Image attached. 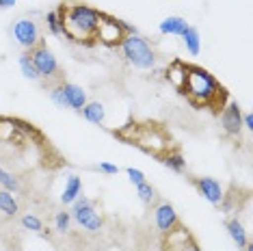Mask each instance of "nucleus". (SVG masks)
Here are the masks:
<instances>
[{"instance_id":"nucleus-17","label":"nucleus","mask_w":253,"mask_h":251,"mask_svg":"<svg viewBox=\"0 0 253 251\" xmlns=\"http://www.w3.org/2000/svg\"><path fill=\"white\" fill-rule=\"evenodd\" d=\"M80 193H83V180L78 175H70L65 180V188H63V195H61V202L65 206H72V202L76 199Z\"/></svg>"},{"instance_id":"nucleus-21","label":"nucleus","mask_w":253,"mask_h":251,"mask_svg":"<svg viewBox=\"0 0 253 251\" xmlns=\"http://www.w3.org/2000/svg\"><path fill=\"white\" fill-rule=\"evenodd\" d=\"M0 212L4 216H15L20 212V206H18V199L13 197V193L9 191H0Z\"/></svg>"},{"instance_id":"nucleus-26","label":"nucleus","mask_w":253,"mask_h":251,"mask_svg":"<svg viewBox=\"0 0 253 251\" xmlns=\"http://www.w3.org/2000/svg\"><path fill=\"white\" fill-rule=\"evenodd\" d=\"M54 227L56 232L61 234H67L72 227V212H65V210H61V212L54 214Z\"/></svg>"},{"instance_id":"nucleus-8","label":"nucleus","mask_w":253,"mask_h":251,"mask_svg":"<svg viewBox=\"0 0 253 251\" xmlns=\"http://www.w3.org/2000/svg\"><path fill=\"white\" fill-rule=\"evenodd\" d=\"M221 126L223 132L227 136H234V139H240V132H243V111L236 102H227L221 111Z\"/></svg>"},{"instance_id":"nucleus-28","label":"nucleus","mask_w":253,"mask_h":251,"mask_svg":"<svg viewBox=\"0 0 253 251\" xmlns=\"http://www.w3.org/2000/svg\"><path fill=\"white\" fill-rule=\"evenodd\" d=\"M22 227L28 230V232H42L43 230V223H42V219H39V216L28 212V214L22 216Z\"/></svg>"},{"instance_id":"nucleus-29","label":"nucleus","mask_w":253,"mask_h":251,"mask_svg":"<svg viewBox=\"0 0 253 251\" xmlns=\"http://www.w3.org/2000/svg\"><path fill=\"white\" fill-rule=\"evenodd\" d=\"M126 175H128V180H130L134 186H139V184H143V182H147V180H145V173H143L141 169H134V167H128V169H126Z\"/></svg>"},{"instance_id":"nucleus-36","label":"nucleus","mask_w":253,"mask_h":251,"mask_svg":"<svg viewBox=\"0 0 253 251\" xmlns=\"http://www.w3.org/2000/svg\"><path fill=\"white\" fill-rule=\"evenodd\" d=\"M0 143H2V139H0Z\"/></svg>"},{"instance_id":"nucleus-5","label":"nucleus","mask_w":253,"mask_h":251,"mask_svg":"<svg viewBox=\"0 0 253 251\" xmlns=\"http://www.w3.org/2000/svg\"><path fill=\"white\" fill-rule=\"evenodd\" d=\"M31 59L35 63L37 72H39V78H56L61 74V67H59V61H56L54 52L43 43V39L39 42L35 48L31 50Z\"/></svg>"},{"instance_id":"nucleus-24","label":"nucleus","mask_w":253,"mask_h":251,"mask_svg":"<svg viewBox=\"0 0 253 251\" xmlns=\"http://www.w3.org/2000/svg\"><path fill=\"white\" fill-rule=\"evenodd\" d=\"M0 186H2L4 191H9V193H20L22 191L20 180L15 178L13 173H9L7 169H2V167H0Z\"/></svg>"},{"instance_id":"nucleus-30","label":"nucleus","mask_w":253,"mask_h":251,"mask_svg":"<svg viewBox=\"0 0 253 251\" xmlns=\"http://www.w3.org/2000/svg\"><path fill=\"white\" fill-rule=\"evenodd\" d=\"M97 169H100L102 173H106V175H117L119 173V167L117 165H113V163H100L97 165Z\"/></svg>"},{"instance_id":"nucleus-20","label":"nucleus","mask_w":253,"mask_h":251,"mask_svg":"<svg viewBox=\"0 0 253 251\" xmlns=\"http://www.w3.org/2000/svg\"><path fill=\"white\" fill-rule=\"evenodd\" d=\"M182 42H184V45H186V52L188 54H193V56L199 54V50H201V37H199V31L195 26H188L186 31L182 33Z\"/></svg>"},{"instance_id":"nucleus-16","label":"nucleus","mask_w":253,"mask_h":251,"mask_svg":"<svg viewBox=\"0 0 253 251\" xmlns=\"http://www.w3.org/2000/svg\"><path fill=\"white\" fill-rule=\"evenodd\" d=\"M80 113H83V117L87 119L89 124H95V126H102L106 119V108L102 102H87Z\"/></svg>"},{"instance_id":"nucleus-31","label":"nucleus","mask_w":253,"mask_h":251,"mask_svg":"<svg viewBox=\"0 0 253 251\" xmlns=\"http://www.w3.org/2000/svg\"><path fill=\"white\" fill-rule=\"evenodd\" d=\"M177 251H201V249H199L197 241H195V238H191V241H188V243H184V245H182V247L177 249Z\"/></svg>"},{"instance_id":"nucleus-19","label":"nucleus","mask_w":253,"mask_h":251,"mask_svg":"<svg viewBox=\"0 0 253 251\" xmlns=\"http://www.w3.org/2000/svg\"><path fill=\"white\" fill-rule=\"evenodd\" d=\"M160 163H163L165 167H169L171 171H175V173H182V171L186 169V161H184L182 152H177V150L163 152L160 154Z\"/></svg>"},{"instance_id":"nucleus-10","label":"nucleus","mask_w":253,"mask_h":251,"mask_svg":"<svg viewBox=\"0 0 253 251\" xmlns=\"http://www.w3.org/2000/svg\"><path fill=\"white\" fill-rule=\"evenodd\" d=\"M74 221L83 227L84 232L89 234H95L102 230V225H104V216L97 212L95 206H89V208H83V210H76V212H72Z\"/></svg>"},{"instance_id":"nucleus-15","label":"nucleus","mask_w":253,"mask_h":251,"mask_svg":"<svg viewBox=\"0 0 253 251\" xmlns=\"http://www.w3.org/2000/svg\"><path fill=\"white\" fill-rule=\"evenodd\" d=\"M188 28V22L182 18V15H169V18H165L160 22L158 31L163 33V35H177L182 37V33Z\"/></svg>"},{"instance_id":"nucleus-35","label":"nucleus","mask_w":253,"mask_h":251,"mask_svg":"<svg viewBox=\"0 0 253 251\" xmlns=\"http://www.w3.org/2000/svg\"><path fill=\"white\" fill-rule=\"evenodd\" d=\"M243 251H253V245H251V243H247L245 247H243Z\"/></svg>"},{"instance_id":"nucleus-22","label":"nucleus","mask_w":253,"mask_h":251,"mask_svg":"<svg viewBox=\"0 0 253 251\" xmlns=\"http://www.w3.org/2000/svg\"><path fill=\"white\" fill-rule=\"evenodd\" d=\"M18 65H20V72H22V76L24 78H28V81H39V72H37L35 63H33V59H31V54L28 52L20 54Z\"/></svg>"},{"instance_id":"nucleus-4","label":"nucleus","mask_w":253,"mask_h":251,"mask_svg":"<svg viewBox=\"0 0 253 251\" xmlns=\"http://www.w3.org/2000/svg\"><path fill=\"white\" fill-rule=\"evenodd\" d=\"M132 143H136L149 154H158L160 156V154L167 150L169 141H167V136L163 134V130L156 128V126H136Z\"/></svg>"},{"instance_id":"nucleus-25","label":"nucleus","mask_w":253,"mask_h":251,"mask_svg":"<svg viewBox=\"0 0 253 251\" xmlns=\"http://www.w3.org/2000/svg\"><path fill=\"white\" fill-rule=\"evenodd\" d=\"M136 195H139V199L145 204V206H152V204L156 202V197H158L156 195V188L149 184V182H143V184L136 186Z\"/></svg>"},{"instance_id":"nucleus-11","label":"nucleus","mask_w":253,"mask_h":251,"mask_svg":"<svg viewBox=\"0 0 253 251\" xmlns=\"http://www.w3.org/2000/svg\"><path fill=\"white\" fill-rule=\"evenodd\" d=\"M154 221H156V227L160 234H167L169 230H173L175 225H180V216H177L175 208L167 202L156 206V210H154Z\"/></svg>"},{"instance_id":"nucleus-34","label":"nucleus","mask_w":253,"mask_h":251,"mask_svg":"<svg viewBox=\"0 0 253 251\" xmlns=\"http://www.w3.org/2000/svg\"><path fill=\"white\" fill-rule=\"evenodd\" d=\"M39 234H42V236L45 238V241H50V238H52V230H45V227H43V230L39 232Z\"/></svg>"},{"instance_id":"nucleus-6","label":"nucleus","mask_w":253,"mask_h":251,"mask_svg":"<svg viewBox=\"0 0 253 251\" xmlns=\"http://www.w3.org/2000/svg\"><path fill=\"white\" fill-rule=\"evenodd\" d=\"M126 37L122 20L113 18V15L100 13V24H97V33H95V42L108 45V48H115V45H122Z\"/></svg>"},{"instance_id":"nucleus-33","label":"nucleus","mask_w":253,"mask_h":251,"mask_svg":"<svg viewBox=\"0 0 253 251\" xmlns=\"http://www.w3.org/2000/svg\"><path fill=\"white\" fill-rule=\"evenodd\" d=\"M18 2V0H0V11H4V9H11L13 4Z\"/></svg>"},{"instance_id":"nucleus-12","label":"nucleus","mask_w":253,"mask_h":251,"mask_svg":"<svg viewBox=\"0 0 253 251\" xmlns=\"http://www.w3.org/2000/svg\"><path fill=\"white\" fill-rule=\"evenodd\" d=\"M63 91H65V98H67V104H70L72 111H83V106L87 104V91H84L80 84L76 83H63Z\"/></svg>"},{"instance_id":"nucleus-9","label":"nucleus","mask_w":253,"mask_h":251,"mask_svg":"<svg viewBox=\"0 0 253 251\" xmlns=\"http://www.w3.org/2000/svg\"><path fill=\"white\" fill-rule=\"evenodd\" d=\"M193 186L197 188L199 195L204 197L206 202H210L212 206H218V204H221V199L225 197L223 186L218 184L214 178H193Z\"/></svg>"},{"instance_id":"nucleus-1","label":"nucleus","mask_w":253,"mask_h":251,"mask_svg":"<svg viewBox=\"0 0 253 251\" xmlns=\"http://www.w3.org/2000/svg\"><path fill=\"white\" fill-rule=\"evenodd\" d=\"M184 95L191 100L193 106L199 108H218L225 106L227 91L218 84V81L208 70L199 65H188L186 63V84H184Z\"/></svg>"},{"instance_id":"nucleus-13","label":"nucleus","mask_w":253,"mask_h":251,"mask_svg":"<svg viewBox=\"0 0 253 251\" xmlns=\"http://www.w3.org/2000/svg\"><path fill=\"white\" fill-rule=\"evenodd\" d=\"M191 238H193V236H191V232H188L186 227L180 223V225H175L173 230H169V232L165 234V243H163V245H165V249H167V251H177L184 243L191 241Z\"/></svg>"},{"instance_id":"nucleus-2","label":"nucleus","mask_w":253,"mask_h":251,"mask_svg":"<svg viewBox=\"0 0 253 251\" xmlns=\"http://www.w3.org/2000/svg\"><path fill=\"white\" fill-rule=\"evenodd\" d=\"M63 20V37L76 43H95V33L100 24V11L84 2H63L59 7Z\"/></svg>"},{"instance_id":"nucleus-3","label":"nucleus","mask_w":253,"mask_h":251,"mask_svg":"<svg viewBox=\"0 0 253 251\" xmlns=\"http://www.w3.org/2000/svg\"><path fill=\"white\" fill-rule=\"evenodd\" d=\"M119 48H122L126 61L136 70H154V65H156V52L147 43V39H143L139 33L136 35H126Z\"/></svg>"},{"instance_id":"nucleus-27","label":"nucleus","mask_w":253,"mask_h":251,"mask_svg":"<svg viewBox=\"0 0 253 251\" xmlns=\"http://www.w3.org/2000/svg\"><path fill=\"white\" fill-rule=\"evenodd\" d=\"M50 100H52L59 108H70V104H67V98H65V91H63V83L54 84V87L50 89Z\"/></svg>"},{"instance_id":"nucleus-14","label":"nucleus","mask_w":253,"mask_h":251,"mask_svg":"<svg viewBox=\"0 0 253 251\" xmlns=\"http://www.w3.org/2000/svg\"><path fill=\"white\" fill-rule=\"evenodd\" d=\"M167 81L171 87H175L180 93H184V84H186V63L171 61L167 67Z\"/></svg>"},{"instance_id":"nucleus-7","label":"nucleus","mask_w":253,"mask_h":251,"mask_svg":"<svg viewBox=\"0 0 253 251\" xmlns=\"http://www.w3.org/2000/svg\"><path fill=\"white\" fill-rule=\"evenodd\" d=\"M13 37H15V42H18L22 48H26V50H33L39 42H42L37 22L28 20V18H22V20H18L13 24Z\"/></svg>"},{"instance_id":"nucleus-32","label":"nucleus","mask_w":253,"mask_h":251,"mask_svg":"<svg viewBox=\"0 0 253 251\" xmlns=\"http://www.w3.org/2000/svg\"><path fill=\"white\" fill-rule=\"evenodd\" d=\"M243 128H247L249 132L253 130V117H251V113H243Z\"/></svg>"},{"instance_id":"nucleus-23","label":"nucleus","mask_w":253,"mask_h":251,"mask_svg":"<svg viewBox=\"0 0 253 251\" xmlns=\"http://www.w3.org/2000/svg\"><path fill=\"white\" fill-rule=\"evenodd\" d=\"M45 24H48V31L52 33L54 37H63V20H61L59 9L45 13Z\"/></svg>"},{"instance_id":"nucleus-18","label":"nucleus","mask_w":253,"mask_h":251,"mask_svg":"<svg viewBox=\"0 0 253 251\" xmlns=\"http://www.w3.org/2000/svg\"><path fill=\"white\" fill-rule=\"evenodd\" d=\"M225 227H227V234H229V238L234 241V245L238 249H243L247 243H249V236H247V230H245V225L240 223L238 219H229L227 223H225Z\"/></svg>"}]
</instances>
